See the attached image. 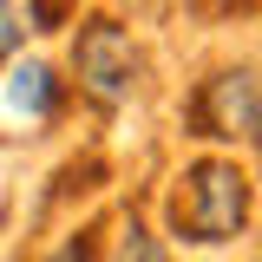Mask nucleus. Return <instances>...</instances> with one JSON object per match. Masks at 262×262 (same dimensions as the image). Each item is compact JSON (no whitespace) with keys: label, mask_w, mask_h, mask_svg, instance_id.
<instances>
[{"label":"nucleus","mask_w":262,"mask_h":262,"mask_svg":"<svg viewBox=\"0 0 262 262\" xmlns=\"http://www.w3.org/2000/svg\"><path fill=\"white\" fill-rule=\"evenodd\" d=\"M256 170L236 158V151H196L177 164L170 196H164V223L170 243L184 249H229L243 243L256 223Z\"/></svg>","instance_id":"f257e3e1"},{"label":"nucleus","mask_w":262,"mask_h":262,"mask_svg":"<svg viewBox=\"0 0 262 262\" xmlns=\"http://www.w3.org/2000/svg\"><path fill=\"white\" fill-rule=\"evenodd\" d=\"M256 125H262V66L256 59L210 66L184 98V138L210 144V151L256 144Z\"/></svg>","instance_id":"f03ea898"},{"label":"nucleus","mask_w":262,"mask_h":262,"mask_svg":"<svg viewBox=\"0 0 262 262\" xmlns=\"http://www.w3.org/2000/svg\"><path fill=\"white\" fill-rule=\"evenodd\" d=\"M72 79H79V92L98 112L131 105L138 79H144V53H138V39H131V27L118 13H85L79 20V33H72Z\"/></svg>","instance_id":"7ed1b4c3"},{"label":"nucleus","mask_w":262,"mask_h":262,"mask_svg":"<svg viewBox=\"0 0 262 262\" xmlns=\"http://www.w3.org/2000/svg\"><path fill=\"white\" fill-rule=\"evenodd\" d=\"M66 105V79L46 59H13L0 72V112L13 125H53Z\"/></svg>","instance_id":"20e7f679"},{"label":"nucleus","mask_w":262,"mask_h":262,"mask_svg":"<svg viewBox=\"0 0 262 262\" xmlns=\"http://www.w3.org/2000/svg\"><path fill=\"white\" fill-rule=\"evenodd\" d=\"M59 20H72L66 7H46V0H0V72L27 53L33 33H53Z\"/></svg>","instance_id":"39448f33"},{"label":"nucleus","mask_w":262,"mask_h":262,"mask_svg":"<svg viewBox=\"0 0 262 262\" xmlns=\"http://www.w3.org/2000/svg\"><path fill=\"white\" fill-rule=\"evenodd\" d=\"M112 262H170V243H164L144 216H125V223H118V256Z\"/></svg>","instance_id":"423d86ee"},{"label":"nucleus","mask_w":262,"mask_h":262,"mask_svg":"<svg viewBox=\"0 0 262 262\" xmlns=\"http://www.w3.org/2000/svg\"><path fill=\"white\" fill-rule=\"evenodd\" d=\"M39 262H98V229H72L59 249H46Z\"/></svg>","instance_id":"0eeeda50"},{"label":"nucleus","mask_w":262,"mask_h":262,"mask_svg":"<svg viewBox=\"0 0 262 262\" xmlns=\"http://www.w3.org/2000/svg\"><path fill=\"white\" fill-rule=\"evenodd\" d=\"M249 151H256V158H262V125H256V144H249Z\"/></svg>","instance_id":"6e6552de"},{"label":"nucleus","mask_w":262,"mask_h":262,"mask_svg":"<svg viewBox=\"0 0 262 262\" xmlns=\"http://www.w3.org/2000/svg\"><path fill=\"white\" fill-rule=\"evenodd\" d=\"M0 229H7V216H0Z\"/></svg>","instance_id":"1a4fd4ad"}]
</instances>
